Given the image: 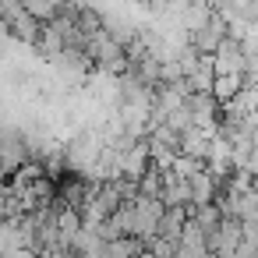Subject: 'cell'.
<instances>
[{
	"label": "cell",
	"instance_id": "6da1fadb",
	"mask_svg": "<svg viewBox=\"0 0 258 258\" xmlns=\"http://www.w3.org/2000/svg\"><path fill=\"white\" fill-rule=\"evenodd\" d=\"M219 75H244V53H240L237 39H223L212 50V78H219Z\"/></svg>",
	"mask_w": 258,
	"mask_h": 258
},
{
	"label": "cell",
	"instance_id": "7a4b0ae2",
	"mask_svg": "<svg viewBox=\"0 0 258 258\" xmlns=\"http://www.w3.org/2000/svg\"><path fill=\"white\" fill-rule=\"evenodd\" d=\"M4 29H8V39H15V43H22V46H32L36 36H39V22H32L25 11L8 15V18H4Z\"/></svg>",
	"mask_w": 258,
	"mask_h": 258
},
{
	"label": "cell",
	"instance_id": "3957f363",
	"mask_svg": "<svg viewBox=\"0 0 258 258\" xmlns=\"http://www.w3.org/2000/svg\"><path fill=\"white\" fill-rule=\"evenodd\" d=\"M187 216H191V205H184V209H163V216H159V223H156V237L177 244V237H180Z\"/></svg>",
	"mask_w": 258,
	"mask_h": 258
},
{
	"label": "cell",
	"instance_id": "277c9868",
	"mask_svg": "<svg viewBox=\"0 0 258 258\" xmlns=\"http://www.w3.org/2000/svg\"><path fill=\"white\" fill-rule=\"evenodd\" d=\"M216 191H219V184L205 173V166H202L198 173H191V177H187V195H191V202H187V205H195V209H198V205H209V202L216 198Z\"/></svg>",
	"mask_w": 258,
	"mask_h": 258
},
{
	"label": "cell",
	"instance_id": "5b68a950",
	"mask_svg": "<svg viewBox=\"0 0 258 258\" xmlns=\"http://www.w3.org/2000/svg\"><path fill=\"white\" fill-rule=\"evenodd\" d=\"M240 89H244V78H240V75H219V78H212V85H209V99H212L216 106H223V103H230Z\"/></svg>",
	"mask_w": 258,
	"mask_h": 258
},
{
	"label": "cell",
	"instance_id": "8992f818",
	"mask_svg": "<svg viewBox=\"0 0 258 258\" xmlns=\"http://www.w3.org/2000/svg\"><path fill=\"white\" fill-rule=\"evenodd\" d=\"M22 11L32 22H39V25H46V22L57 18V4H53V0H22Z\"/></svg>",
	"mask_w": 258,
	"mask_h": 258
}]
</instances>
